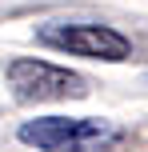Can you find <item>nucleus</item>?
I'll use <instances>...</instances> for the list:
<instances>
[{
  "instance_id": "f03ea898",
  "label": "nucleus",
  "mask_w": 148,
  "mask_h": 152,
  "mask_svg": "<svg viewBox=\"0 0 148 152\" xmlns=\"http://www.w3.org/2000/svg\"><path fill=\"white\" fill-rule=\"evenodd\" d=\"M36 40L56 52H68V56H88V60H128L132 56V44L128 36H120L116 28L108 24H68V20H52V24H40Z\"/></svg>"
},
{
  "instance_id": "7ed1b4c3",
  "label": "nucleus",
  "mask_w": 148,
  "mask_h": 152,
  "mask_svg": "<svg viewBox=\"0 0 148 152\" xmlns=\"http://www.w3.org/2000/svg\"><path fill=\"white\" fill-rule=\"evenodd\" d=\"M8 88L16 100H68V96H84V76L60 68V64L36 60V56H20L8 64Z\"/></svg>"
},
{
  "instance_id": "f257e3e1",
  "label": "nucleus",
  "mask_w": 148,
  "mask_h": 152,
  "mask_svg": "<svg viewBox=\"0 0 148 152\" xmlns=\"http://www.w3.org/2000/svg\"><path fill=\"white\" fill-rule=\"evenodd\" d=\"M20 140L40 152H108L120 144V128L92 116H40L20 124Z\"/></svg>"
}]
</instances>
